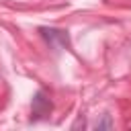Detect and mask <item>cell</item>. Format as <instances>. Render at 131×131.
Listing matches in <instances>:
<instances>
[{
	"instance_id": "6da1fadb",
	"label": "cell",
	"mask_w": 131,
	"mask_h": 131,
	"mask_svg": "<svg viewBox=\"0 0 131 131\" xmlns=\"http://www.w3.org/2000/svg\"><path fill=\"white\" fill-rule=\"evenodd\" d=\"M39 37L51 47V49H70V33L68 29L59 27H39Z\"/></svg>"
},
{
	"instance_id": "7a4b0ae2",
	"label": "cell",
	"mask_w": 131,
	"mask_h": 131,
	"mask_svg": "<svg viewBox=\"0 0 131 131\" xmlns=\"http://www.w3.org/2000/svg\"><path fill=\"white\" fill-rule=\"evenodd\" d=\"M51 111H53V102H51L49 94L43 88H39L31 100V121H43L51 115Z\"/></svg>"
},
{
	"instance_id": "3957f363",
	"label": "cell",
	"mask_w": 131,
	"mask_h": 131,
	"mask_svg": "<svg viewBox=\"0 0 131 131\" xmlns=\"http://www.w3.org/2000/svg\"><path fill=\"white\" fill-rule=\"evenodd\" d=\"M113 119H111V115H104L100 121H96L94 123V129H113Z\"/></svg>"
}]
</instances>
